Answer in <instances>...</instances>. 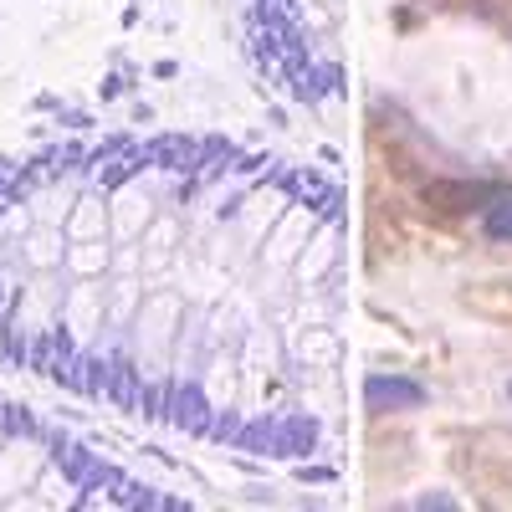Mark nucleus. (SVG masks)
Wrapping results in <instances>:
<instances>
[{
	"mask_svg": "<svg viewBox=\"0 0 512 512\" xmlns=\"http://www.w3.org/2000/svg\"><path fill=\"white\" fill-rule=\"evenodd\" d=\"M364 400H369V410H415L420 400H425V390L420 384H410V379H369L364 384Z\"/></svg>",
	"mask_w": 512,
	"mask_h": 512,
	"instance_id": "1",
	"label": "nucleus"
},
{
	"mask_svg": "<svg viewBox=\"0 0 512 512\" xmlns=\"http://www.w3.org/2000/svg\"><path fill=\"white\" fill-rule=\"evenodd\" d=\"M497 195H502L497 185H446V180L425 185V200L441 210H477V205H492Z\"/></svg>",
	"mask_w": 512,
	"mask_h": 512,
	"instance_id": "2",
	"label": "nucleus"
},
{
	"mask_svg": "<svg viewBox=\"0 0 512 512\" xmlns=\"http://www.w3.org/2000/svg\"><path fill=\"white\" fill-rule=\"evenodd\" d=\"M487 236L492 241H512V195H497L487 205Z\"/></svg>",
	"mask_w": 512,
	"mask_h": 512,
	"instance_id": "3",
	"label": "nucleus"
}]
</instances>
